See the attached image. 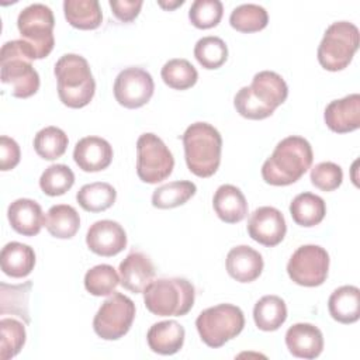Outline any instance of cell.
Listing matches in <instances>:
<instances>
[{
	"label": "cell",
	"mask_w": 360,
	"mask_h": 360,
	"mask_svg": "<svg viewBox=\"0 0 360 360\" xmlns=\"http://www.w3.org/2000/svg\"><path fill=\"white\" fill-rule=\"evenodd\" d=\"M314 153L309 142L297 135L281 139L262 166V177L271 186H288L298 181L311 167Z\"/></svg>",
	"instance_id": "obj_1"
},
{
	"label": "cell",
	"mask_w": 360,
	"mask_h": 360,
	"mask_svg": "<svg viewBox=\"0 0 360 360\" xmlns=\"http://www.w3.org/2000/svg\"><path fill=\"white\" fill-rule=\"evenodd\" d=\"M287 96L285 80L276 72L262 70L253 76L250 86L236 93L233 105L243 118L264 120L287 100Z\"/></svg>",
	"instance_id": "obj_2"
},
{
	"label": "cell",
	"mask_w": 360,
	"mask_h": 360,
	"mask_svg": "<svg viewBox=\"0 0 360 360\" xmlns=\"http://www.w3.org/2000/svg\"><path fill=\"white\" fill-rule=\"evenodd\" d=\"M59 100L69 108L86 107L94 97L96 82L89 62L77 53H65L53 69Z\"/></svg>",
	"instance_id": "obj_3"
},
{
	"label": "cell",
	"mask_w": 360,
	"mask_h": 360,
	"mask_svg": "<svg viewBox=\"0 0 360 360\" xmlns=\"http://www.w3.org/2000/svg\"><path fill=\"white\" fill-rule=\"evenodd\" d=\"M184 159L197 177H211L219 167L222 138L208 122H194L183 134Z\"/></svg>",
	"instance_id": "obj_4"
},
{
	"label": "cell",
	"mask_w": 360,
	"mask_h": 360,
	"mask_svg": "<svg viewBox=\"0 0 360 360\" xmlns=\"http://www.w3.org/2000/svg\"><path fill=\"white\" fill-rule=\"evenodd\" d=\"M32 53L22 39L6 42L0 51V79L11 87V96L28 98L39 89V75L32 66Z\"/></svg>",
	"instance_id": "obj_5"
},
{
	"label": "cell",
	"mask_w": 360,
	"mask_h": 360,
	"mask_svg": "<svg viewBox=\"0 0 360 360\" xmlns=\"http://www.w3.org/2000/svg\"><path fill=\"white\" fill-rule=\"evenodd\" d=\"M194 300V285L181 277L153 280L143 291L146 309L158 316H183L193 308Z\"/></svg>",
	"instance_id": "obj_6"
},
{
	"label": "cell",
	"mask_w": 360,
	"mask_h": 360,
	"mask_svg": "<svg viewBox=\"0 0 360 360\" xmlns=\"http://www.w3.org/2000/svg\"><path fill=\"white\" fill-rule=\"evenodd\" d=\"M359 28L349 21L332 22L318 46V62L329 70L338 72L347 68L359 48Z\"/></svg>",
	"instance_id": "obj_7"
},
{
	"label": "cell",
	"mask_w": 360,
	"mask_h": 360,
	"mask_svg": "<svg viewBox=\"0 0 360 360\" xmlns=\"http://www.w3.org/2000/svg\"><path fill=\"white\" fill-rule=\"evenodd\" d=\"M243 326L245 315L233 304H218L207 308L195 319V328L201 340L212 349L221 347L236 338Z\"/></svg>",
	"instance_id": "obj_8"
},
{
	"label": "cell",
	"mask_w": 360,
	"mask_h": 360,
	"mask_svg": "<svg viewBox=\"0 0 360 360\" xmlns=\"http://www.w3.org/2000/svg\"><path fill=\"white\" fill-rule=\"evenodd\" d=\"M53 27V13L45 4L34 3L20 11L17 28L34 60L44 59L52 52L55 45Z\"/></svg>",
	"instance_id": "obj_9"
},
{
	"label": "cell",
	"mask_w": 360,
	"mask_h": 360,
	"mask_svg": "<svg viewBox=\"0 0 360 360\" xmlns=\"http://www.w3.org/2000/svg\"><path fill=\"white\" fill-rule=\"evenodd\" d=\"M174 167V158L165 142L155 134H142L136 141V174L148 184L167 179Z\"/></svg>",
	"instance_id": "obj_10"
},
{
	"label": "cell",
	"mask_w": 360,
	"mask_h": 360,
	"mask_svg": "<svg viewBox=\"0 0 360 360\" xmlns=\"http://www.w3.org/2000/svg\"><path fill=\"white\" fill-rule=\"evenodd\" d=\"M135 318L134 301L114 291L98 308L93 319L96 335L104 340H117L128 333Z\"/></svg>",
	"instance_id": "obj_11"
},
{
	"label": "cell",
	"mask_w": 360,
	"mask_h": 360,
	"mask_svg": "<svg viewBox=\"0 0 360 360\" xmlns=\"http://www.w3.org/2000/svg\"><path fill=\"white\" fill-rule=\"evenodd\" d=\"M329 270V255L318 245H302L287 263L288 277L302 287H318L325 283Z\"/></svg>",
	"instance_id": "obj_12"
},
{
	"label": "cell",
	"mask_w": 360,
	"mask_h": 360,
	"mask_svg": "<svg viewBox=\"0 0 360 360\" xmlns=\"http://www.w3.org/2000/svg\"><path fill=\"white\" fill-rule=\"evenodd\" d=\"M155 83L149 72L141 68H127L114 82V97L120 105L134 110L145 105L153 96Z\"/></svg>",
	"instance_id": "obj_13"
},
{
	"label": "cell",
	"mask_w": 360,
	"mask_h": 360,
	"mask_svg": "<svg viewBox=\"0 0 360 360\" xmlns=\"http://www.w3.org/2000/svg\"><path fill=\"white\" fill-rule=\"evenodd\" d=\"M287 225L284 215L274 207L256 208L248 221V233L257 243L273 248L285 236Z\"/></svg>",
	"instance_id": "obj_14"
},
{
	"label": "cell",
	"mask_w": 360,
	"mask_h": 360,
	"mask_svg": "<svg viewBox=\"0 0 360 360\" xmlns=\"http://www.w3.org/2000/svg\"><path fill=\"white\" fill-rule=\"evenodd\" d=\"M86 243L93 253L111 257L125 249L127 233L118 222L101 219L90 225L86 235Z\"/></svg>",
	"instance_id": "obj_15"
},
{
	"label": "cell",
	"mask_w": 360,
	"mask_h": 360,
	"mask_svg": "<svg viewBox=\"0 0 360 360\" xmlns=\"http://www.w3.org/2000/svg\"><path fill=\"white\" fill-rule=\"evenodd\" d=\"M120 284L134 292L141 294L155 278V266L142 252H131L120 263Z\"/></svg>",
	"instance_id": "obj_16"
},
{
	"label": "cell",
	"mask_w": 360,
	"mask_h": 360,
	"mask_svg": "<svg viewBox=\"0 0 360 360\" xmlns=\"http://www.w3.org/2000/svg\"><path fill=\"white\" fill-rule=\"evenodd\" d=\"M326 127L338 134L356 131L360 127V96L349 94L330 101L323 112Z\"/></svg>",
	"instance_id": "obj_17"
},
{
	"label": "cell",
	"mask_w": 360,
	"mask_h": 360,
	"mask_svg": "<svg viewBox=\"0 0 360 360\" xmlns=\"http://www.w3.org/2000/svg\"><path fill=\"white\" fill-rule=\"evenodd\" d=\"M112 148L104 138L84 136L73 149V160L83 172H100L112 162Z\"/></svg>",
	"instance_id": "obj_18"
},
{
	"label": "cell",
	"mask_w": 360,
	"mask_h": 360,
	"mask_svg": "<svg viewBox=\"0 0 360 360\" xmlns=\"http://www.w3.org/2000/svg\"><path fill=\"white\" fill-rule=\"evenodd\" d=\"M288 352L298 359H316L323 350V335L312 323H294L285 332Z\"/></svg>",
	"instance_id": "obj_19"
},
{
	"label": "cell",
	"mask_w": 360,
	"mask_h": 360,
	"mask_svg": "<svg viewBox=\"0 0 360 360\" xmlns=\"http://www.w3.org/2000/svg\"><path fill=\"white\" fill-rule=\"evenodd\" d=\"M7 218L11 228L22 236H35L45 225L41 205L31 198L13 201L7 208Z\"/></svg>",
	"instance_id": "obj_20"
},
{
	"label": "cell",
	"mask_w": 360,
	"mask_h": 360,
	"mask_svg": "<svg viewBox=\"0 0 360 360\" xmlns=\"http://www.w3.org/2000/svg\"><path fill=\"white\" fill-rule=\"evenodd\" d=\"M226 271L239 283H252L263 271L262 255L248 245L232 248L226 255Z\"/></svg>",
	"instance_id": "obj_21"
},
{
	"label": "cell",
	"mask_w": 360,
	"mask_h": 360,
	"mask_svg": "<svg viewBox=\"0 0 360 360\" xmlns=\"http://www.w3.org/2000/svg\"><path fill=\"white\" fill-rule=\"evenodd\" d=\"M212 207L218 218L226 224H238L248 215V202L243 193L232 184H222L217 188Z\"/></svg>",
	"instance_id": "obj_22"
},
{
	"label": "cell",
	"mask_w": 360,
	"mask_h": 360,
	"mask_svg": "<svg viewBox=\"0 0 360 360\" xmlns=\"http://www.w3.org/2000/svg\"><path fill=\"white\" fill-rule=\"evenodd\" d=\"M184 338L186 330L176 321H162L153 323L146 335L149 349L163 356L177 353L184 345Z\"/></svg>",
	"instance_id": "obj_23"
},
{
	"label": "cell",
	"mask_w": 360,
	"mask_h": 360,
	"mask_svg": "<svg viewBox=\"0 0 360 360\" xmlns=\"http://www.w3.org/2000/svg\"><path fill=\"white\" fill-rule=\"evenodd\" d=\"M1 270L13 278L27 277L35 266V252L31 246L21 242H8L0 255Z\"/></svg>",
	"instance_id": "obj_24"
},
{
	"label": "cell",
	"mask_w": 360,
	"mask_h": 360,
	"mask_svg": "<svg viewBox=\"0 0 360 360\" xmlns=\"http://www.w3.org/2000/svg\"><path fill=\"white\" fill-rule=\"evenodd\" d=\"M328 309L335 321L354 323L360 318V290L356 285L336 288L328 300Z\"/></svg>",
	"instance_id": "obj_25"
},
{
	"label": "cell",
	"mask_w": 360,
	"mask_h": 360,
	"mask_svg": "<svg viewBox=\"0 0 360 360\" xmlns=\"http://www.w3.org/2000/svg\"><path fill=\"white\" fill-rule=\"evenodd\" d=\"M63 13L66 21L77 30H96L103 21L97 0H65Z\"/></svg>",
	"instance_id": "obj_26"
},
{
	"label": "cell",
	"mask_w": 360,
	"mask_h": 360,
	"mask_svg": "<svg viewBox=\"0 0 360 360\" xmlns=\"http://www.w3.org/2000/svg\"><path fill=\"white\" fill-rule=\"evenodd\" d=\"M290 214L297 225L311 228L321 224L325 218L326 204L316 194L301 193L291 201Z\"/></svg>",
	"instance_id": "obj_27"
},
{
	"label": "cell",
	"mask_w": 360,
	"mask_h": 360,
	"mask_svg": "<svg viewBox=\"0 0 360 360\" xmlns=\"http://www.w3.org/2000/svg\"><path fill=\"white\" fill-rule=\"evenodd\" d=\"M253 319L257 329L264 332L277 330L287 319V305L278 295L262 297L253 308Z\"/></svg>",
	"instance_id": "obj_28"
},
{
	"label": "cell",
	"mask_w": 360,
	"mask_h": 360,
	"mask_svg": "<svg viewBox=\"0 0 360 360\" xmlns=\"http://www.w3.org/2000/svg\"><path fill=\"white\" fill-rule=\"evenodd\" d=\"M32 288L31 281H25L22 284L8 285L6 283L0 284V312L1 315L11 314L21 318L25 323L31 322L28 302H30V292Z\"/></svg>",
	"instance_id": "obj_29"
},
{
	"label": "cell",
	"mask_w": 360,
	"mask_h": 360,
	"mask_svg": "<svg viewBox=\"0 0 360 360\" xmlns=\"http://www.w3.org/2000/svg\"><path fill=\"white\" fill-rule=\"evenodd\" d=\"M45 226L53 238L70 239L80 228V217L72 205L58 204L48 210Z\"/></svg>",
	"instance_id": "obj_30"
},
{
	"label": "cell",
	"mask_w": 360,
	"mask_h": 360,
	"mask_svg": "<svg viewBox=\"0 0 360 360\" xmlns=\"http://www.w3.org/2000/svg\"><path fill=\"white\" fill-rule=\"evenodd\" d=\"M79 205L87 212H101L112 207L117 200L115 188L104 181L84 184L76 194Z\"/></svg>",
	"instance_id": "obj_31"
},
{
	"label": "cell",
	"mask_w": 360,
	"mask_h": 360,
	"mask_svg": "<svg viewBox=\"0 0 360 360\" xmlns=\"http://www.w3.org/2000/svg\"><path fill=\"white\" fill-rule=\"evenodd\" d=\"M197 191L193 181L177 180L158 187L152 194V205L159 210L176 208L186 204Z\"/></svg>",
	"instance_id": "obj_32"
},
{
	"label": "cell",
	"mask_w": 360,
	"mask_h": 360,
	"mask_svg": "<svg viewBox=\"0 0 360 360\" xmlns=\"http://www.w3.org/2000/svg\"><path fill=\"white\" fill-rule=\"evenodd\" d=\"M269 14L259 4H240L235 7L229 15V24L239 32H257L267 27Z\"/></svg>",
	"instance_id": "obj_33"
},
{
	"label": "cell",
	"mask_w": 360,
	"mask_h": 360,
	"mask_svg": "<svg viewBox=\"0 0 360 360\" xmlns=\"http://www.w3.org/2000/svg\"><path fill=\"white\" fill-rule=\"evenodd\" d=\"M68 143L69 139L65 131L53 125L42 128L34 138V149L45 160L59 159L66 152Z\"/></svg>",
	"instance_id": "obj_34"
},
{
	"label": "cell",
	"mask_w": 360,
	"mask_h": 360,
	"mask_svg": "<svg viewBox=\"0 0 360 360\" xmlns=\"http://www.w3.org/2000/svg\"><path fill=\"white\" fill-rule=\"evenodd\" d=\"M162 79L165 84L174 90H187L197 83L198 73L195 68L181 58L167 60L162 68Z\"/></svg>",
	"instance_id": "obj_35"
},
{
	"label": "cell",
	"mask_w": 360,
	"mask_h": 360,
	"mask_svg": "<svg viewBox=\"0 0 360 360\" xmlns=\"http://www.w3.org/2000/svg\"><path fill=\"white\" fill-rule=\"evenodd\" d=\"M194 56L204 69H218L228 59V46L219 37H202L194 46Z\"/></svg>",
	"instance_id": "obj_36"
},
{
	"label": "cell",
	"mask_w": 360,
	"mask_h": 360,
	"mask_svg": "<svg viewBox=\"0 0 360 360\" xmlns=\"http://www.w3.org/2000/svg\"><path fill=\"white\" fill-rule=\"evenodd\" d=\"M120 284V276L110 264H97L87 270L84 276L86 290L96 297H105L115 291Z\"/></svg>",
	"instance_id": "obj_37"
},
{
	"label": "cell",
	"mask_w": 360,
	"mask_h": 360,
	"mask_svg": "<svg viewBox=\"0 0 360 360\" xmlns=\"http://www.w3.org/2000/svg\"><path fill=\"white\" fill-rule=\"evenodd\" d=\"M24 325L13 318H3L0 321V359L8 360L17 356L25 343Z\"/></svg>",
	"instance_id": "obj_38"
},
{
	"label": "cell",
	"mask_w": 360,
	"mask_h": 360,
	"mask_svg": "<svg viewBox=\"0 0 360 360\" xmlns=\"http://www.w3.org/2000/svg\"><path fill=\"white\" fill-rule=\"evenodd\" d=\"M75 184V174L66 165L56 163L48 166L39 177L41 190L51 197L62 195Z\"/></svg>",
	"instance_id": "obj_39"
},
{
	"label": "cell",
	"mask_w": 360,
	"mask_h": 360,
	"mask_svg": "<svg viewBox=\"0 0 360 360\" xmlns=\"http://www.w3.org/2000/svg\"><path fill=\"white\" fill-rule=\"evenodd\" d=\"M222 14L224 6L219 0H195L188 10L191 24L200 30L217 27L222 18Z\"/></svg>",
	"instance_id": "obj_40"
},
{
	"label": "cell",
	"mask_w": 360,
	"mask_h": 360,
	"mask_svg": "<svg viewBox=\"0 0 360 360\" xmlns=\"http://www.w3.org/2000/svg\"><path fill=\"white\" fill-rule=\"evenodd\" d=\"M343 180L342 167L333 162H321L311 169V183L322 191L336 190Z\"/></svg>",
	"instance_id": "obj_41"
},
{
	"label": "cell",
	"mask_w": 360,
	"mask_h": 360,
	"mask_svg": "<svg viewBox=\"0 0 360 360\" xmlns=\"http://www.w3.org/2000/svg\"><path fill=\"white\" fill-rule=\"evenodd\" d=\"M20 158L21 152L18 143L13 138L3 135L0 138V169L3 172L14 169L18 165Z\"/></svg>",
	"instance_id": "obj_42"
},
{
	"label": "cell",
	"mask_w": 360,
	"mask_h": 360,
	"mask_svg": "<svg viewBox=\"0 0 360 360\" xmlns=\"http://www.w3.org/2000/svg\"><path fill=\"white\" fill-rule=\"evenodd\" d=\"M142 0H110L112 14L122 22L134 21L142 8Z\"/></svg>",
	"instance_id": "obj_43"
},
{
	"label": "cell",
	"mask_w": 360,
	"mask_h": 360,
	"mask_svg": "<svg viewBox=\"0 0 360 360\" xmlns=\"http://www.w3.org/2000/svg\"><path fill=\"white\" fill-rule=\"evenodd\" d=\"M184 3V0H176V1H169V3H165V1H159V6L160 7H163V8H166V10H173V8H176V7H179V6H181Z\"/></svg>",
	"instance_id": "obj_44"
}]
</instances>
